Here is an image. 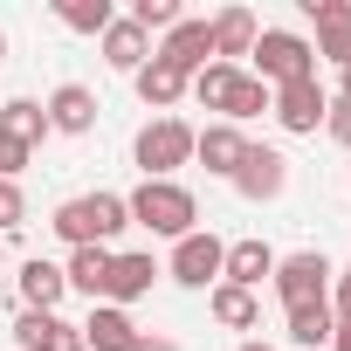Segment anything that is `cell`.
<instances>
[{
  "label": "cell",
  "mask_w": 351,
  "mask_h": 351,
  "mask_svg": "<svg viewBox=\"0 0 351 351\" xmlns=\"http://www.w3.org/2000/svg\"><path fill=\"white\" fill-rule=\"evenodd\" d=\"M124 207H131V228H152V234H165V241L193 234V221H200V200H193L180 180H145L138 193H124Z\"/></svg>",
  "instance_id": "6da1fadb"
},
{
  "label": "cell",
  "mask_w": 351,
  "mask_h": 351,
  "mask_svg": "<svg viewBox=\"0 0 351 351\" xmlns=\"http://www.w3.org/2000/svg\"><path fill=\"white\" fill-rule=\"evenodd\" d=\"M248 56H255V83H269V90L317 76V49H310V35H296V28H262Z\"/></svg>",
  "instance_id": "7a4b0ae2"
},
{
  "label": "cell",
  "mask_w": 351,
  "mask_h": 351,
  "mask_svg": "<svg viewBox=\"0 0 351 351\" xmlns=\"http://www.w3.org/2000/svg\"><path fill=\"white\" fill-rule=\"evenodd\" d=\"M330 262H324V248H296V255H276V296H282V310H303V303H330Z\"/></svg>",
  "instance_id": "3957f363"
},
{
  "label": "cell",
  "mask_w": 351,
  "mask_h": 351,
  "mask_svg": "<svg viewBox=\"0 0 351 351\" xmlns=\"http://www.w3.org/2000/svg\"><path fill=\"white\" fill-rule=\"evenodd\" d=\"M131 152H138V165H145V180H172V172L193 158V124H186V117H152Z\"/></svg>",
  "instance_id": "277c9868"
},
{
  "label": "cell",
  "mask_w": 351,
  "mask_h": 351,
  "mask_svg": "<svg viewBox=\"0 0 351 351\" xmlns=\"http://www.w3.org/2000/svg\"><path fill=\"white\" fill-rule=\"evenodd\" d=\"M221 255H228V241H214L207 228H193V234H180V241H172L165 276L180 282V289H207V282H221Z\"/></svg>",
  "instance_id": "5b68a950"
},
{
  "label": "cell",
  "mask_w": 351,
  "mask_h": 351,
  "mask_svg": "<svg viewBox=\"0 0 351 351\" xmlns=\"http://www.w3.org/2000/svg\"><path fill=\"white\" fill-rule=\"evenodd\" d=\"M152 56H158L165 69H180V76L193 83V76H200V69L214 62V28H207V21H186V14H180V28H165V42H158Z\"/></svg>",
  "instance_id": "8992f818"
},
{
  "label": "cell",
  "mask_w": 351,
  "mask_h": 351,
  "mask_svg": "<svg viewBox=\"0 0 351 351\" xmlns=\"http://www.w3.org/2000/svg\"><path fill=\"white\" fill-rule=\"evenodd\" d=\"M269 110H276V124L282 131H317L324 124V110H330V97H324V83L317 76H303V83H282V90H269Z\"/></svg>",
  "instance_id": "52a82bcc"
},
{
  "label": "cell",
  "mask_w": 351,
  "mask_h": 351,
  "mask_svg": "<svg viewBox=\"0 0 351 351\" xmlns=\"http://www.w3.org/2000/svg\"><path fill=\"white\" fill-rule=\"evenodd\" d=\"M282 186H289V158L276 152V145H248V158H241V172H234V193L241 200H282Z\"/></svg>",
  "instance_id": "ba28073f"
},
{
  "label": "cell",
  "mask_w": 351,
  "mask_h": 351,
  "mask_svg": "<svg viewBox=\"0 0 351 351\" xmlns=\"http://www.w3.org/2000/svg\"><path fill=\"white\" fill-rule=\"evenodd\" d=\"M303 14L317 21V42H310V49L344 69V62H351V0H303Z\"/></svg>",
  "instance_id": "9c48e42d"
},
{
  "label": "cell",
  "mask_w": 351,
  "mask_h": 351,
  "mask_svg": "<svg viewBox=\"0 0 351 351\" xmlns=\"http://www.w3.org/2000/svg\"><path fill=\"white\" fill-rule=\"evenodd\" d=\"M42 110H49V131H62V138H90L104 104H97V90H90V83H62Z\"/></svg>",
  "instance_id": "30bf717a"
},
{
  "label": "cell",
  "mask_w": 351,
  "mask_h": 351,
  "mask_svg": "<svg viewBox=\"0 0 351 351\" xmlns=\"http://www.w3.org/2000/svg\"><path fill=\"white\" fill-rule=\"evenodd\" d=\"M14 337L28 351H83V324H69L62 310H21L14 317Z\"/></svg>",
  "instance_id": "8fae6325"
},
{
  "label": "cell",
  "mask_w": 351,
  "mask_h": 351,
  "mask_svg": "<svg viewBox=\"0 0 351 351\" xmlns=\"http://www.w3.org/2000/svg\"><path fill=\"white\" fill-rule=\"evenodd\" d=\"M193 158L214 172V180H234L241 158H248V131H234V124H207V131H193Z\"/></svg>",
  "instance_id": "7c38bea8"
},
{
  "label": "cell",
  "mask_w": 351,
  "mask_h": 351,
  "mask_svg": "<svg viewBox=\"0 0 351 351\" xmlns=\"http://www.w3.org/2000/svg\"><path fill=\"white\" fill-rule=\"evenodd\" d=\"M276 276V248L269 241H228V255H221V282H234V289H262Z\"/></svg>",
  "instance_id": "4fadbf2b"
},
{
  "label": "cell",
  "mask_w": 351,
  "mask_h": 351,
  "mask_svg": "<svg viewBox=\"0 0 351 351\" xmlns=\"http://www.w3.org/2000/svg\"><path fill=\"white\" fill-rule=\"evenodd\" d=\"M138 324H131V310H117V303H97L90 317H83V351H138Z\"/></svg>",
  "instance_id": "5bb4252c"
},
{
  "label": "cell",
  "mask_w": 351,
  "mask_h": 351,
  "mask_svg": "<svg viewBox=\"0 0 351 351\" xmlns=\"http://www.w3.org/2000/svg\"><path fill=\"white\" fill-rule=\"evenodd\" d=\"M104 62H110V69H124V76H138V69L152 62V35H145L131 14H117V21L104 28Z\"/></svg>",
  "instance_id": "9a60e30c"
},
{
  "label": "cell",
  "mask_w": 351,
  "mask_h": 351,
  "mask_svg": "<svg viewBox=\"0 0 351 351\" xmlns=\"http://www.w3.org/2000/svg\"><path fill=\"white\" fill-rule=\"evenodd\" d=\"M152 276H158V262H152V255H110V282H104V303L131 310L138 296H152Z\"/></svg>",
  "instance_id": "2e32d148"
},
{
  "label": "cell",
  "mask_w": 351,
  "mask_h": 351,
  "mask_svg": "<svg viewBox=\"0 0 351 351\" xmlns=\"http://www.w3.org/2000/svg\"><path fill=\"white\" fill-rule=\"evenodd\" d=\"M69 296V276H62V262H42V255H28L21 262V310H56Z\"/></svg>",
  "instance_id": "e0dca14e"
},
{
  "label": "cell",
  "mask_w": 351,
  "mask_h": 351,
  "mask_svg": "<svg viewBox=\"0 0 351 351\" xmlns=\"http://www.w3.org/2000/svg\"><path fill=\"white\" fill-rule=\"evenodd\" d=\"M207 28H214V62H234V56H248V49H255V35H262L248 8H221Z\"/></svg>",
  "instance_id": "ac0fdd59"
},
{
  "label": "cell",
  "mask_w": 351,
  "mask_h": 351,
  "mask_svg": "<svg viewBox=\"0 0 351 351\" xmlns=\"http://www.w3.org/2000/svg\"><path fill=\"white\" fill-rule=\"evenodd\" d=\"M0 138H14V145H42L49 138V110L35 104V97H8V104H0Z\"/></svg>",
  "instance_id": "d6986e66"
},
{
  "label": "cell",
  "mask_w": 351,
  "mask_h": 351,
  "mask_svg": "<svg viewBox=\"0 0 351 351\" xmlns=\"http://www.w3.org/2000/svg\"><path fill=\"white\" fill-rule=\"evenodd\" d=\"M83 221H90V241L110 248L131 228V207H124V193H83Z\"/></svg>",
  "instance_id": "ffe728a7"
},
{
  "label": "cell",
  "mask_w": 351,
  "mask_h": 351,
  "mask_svg": "<svg viewBox=\"0 0 351 351\" xmlns=\"http://www.w3.org/2000/svg\"><path fill=\"white\" fill-rule=\"evenodd\" d=\"M62 276H69V289H83L90 303H104V282H110V248H69V262H62Z\"/></svg>",
  "instance_id": "44dd1931"
},
{
  "label": "cell",
  "mask_w": 351,
  "mask_h": 351,
  "mask_svg": "<svg viewBox=\"0 0 351 351\" xmlns=\"http://www.w3.org/2000/svg\"><path fill=\"white\" fill-rule=\"evenodd\" d=\"M131 83H138V97H145V110H165V117H172V104L186 97V76H180V69H165L158 56H152V62H145V69H138Z\"/></svg>",
  "instance_id": "7402d4cb"
},
{
  "label": "cell",
  "mask_w": 351,
  "mask_h": 351,
  "mask_svg": "<svg viewBox=\"0 0 351 351\" xmlns=\"http://www.w3.org/2000/svg\"><path fill=\"white\" fill-rule=\"evenodd\" d=\"M207 310H214V324H228V330H255V324H262V303H255V289H234V282H214Z\"/></svg>",
  "instance_id": "603a6c76"
},
{
  "label": "cell",
  "mask_w": 351,
  "mask_h": 351,
  "mask_svg": "<svg viewBox=\"0 0 351 351\" xmlns=\"http://www.w3.org/2000/svg\"><path fill=\"white\" fill-rule=\"evenodd\" d=\"M56 21L76 28V35H104L117 21V8H110V0H56Z\"/></svg>",
  "instance_id": "cb8c5ba5"
},
{
  "label": "cell",
  "mask_w": 351,
  "mask_h": 351,
  "mask_svg": "<svg viewBox=\"0 0 351 351\" xmlns=\"http://www.w3.org/2000/svg\"><path fill=\"white\" fill-rule=\"evenodd\" d=\"M234 83H241V69H234V62H207V69H200V76H193L186 90H193V97H200L207 110H228V97H234Z\"/></svg>",
  "instance_id": "d4e9b609"
},
{
  "label": "cell",
  "mask_w": 351,
  "mask_h": 351,
  "mask_svg": "<svg viewBox=\"0 0 351 351\" xmlns=\"http://www.w3.org/2000/svg\"><path fill=\"white\" fill-rule=\"evenodd\" d=\"M330 303H303V310H289V344H303V351H317V344H330Z\"/></svg>",
  "instance_id": "484cf974"
},
{
  "label": "cell",
  "mask_w": 351,
  "mask_h": 351,
  "mask_svg": "<svg viewBox=\"0 0 351 351\" xmlns=\"http://www.w3.org/2000/svg\"><path fill=\"white\" fill-rule=\"evenodd\" d=\"M262 110H269V83L241 76V83H234V97H228V110H221V124H234V131H241V124H248V117H262Z\"/></svg>",
  "instance_id": "4316f807"
},
{
  "label": "cell",
  "mask_w": 351,
  "mask_h": 351,
  "mask_svg": "<svg viewBox=\"0 0 351 351\" xmlns=\"http://www.w3.org/2000/svg\"><path fill=\"white\" fill-rule=\"evenodd\" d=\"M131 21H138L145 35H152V28L165 35V28H180V0H131Z\"/></svg>",
  "instance_id": "83f0119b"
},
{
  "label": "cell",
  "mask_w": 351,
  "mask_h": 351,
  "mask_svg": "<svg viewBox=\"0 0 351 351\" xmlns=\"http://www.w3.org/2000/svg\"><path fill=\"white\" fill-rule=\"evenodd\" d=\"M28 221V193H21V180H0V234H14Z\"/></svg>",
  "instance_id": "f1b7e54d"
},
{
  "label": "cell",
  "mask_w": 351,
  "mask_h": 351,
  "mask_svg": "<svg viewBox=\"0 0 351 351\" xmlns=\"http://www.w3.org/2000/svg\"><path fill=\"white\" fill-rule=\"evenodd\" d=\"M324 131H330V138L351 152V104H344V97H330V110H324Z\"/></svg>",
  "instance_id": "f546056e"
},
{
  "label": "cell",
  "mask_w": 351,
  "mask_h": 351,
  "mask_svg": "<svg viewBox=\"0 0 351 351\" xmlns=\"http://www.w3.org/2000/svg\"><path fill=\"white\" fill-rule=\"evenodd\" d=\"M21 165H28V145L0 138V180H21Z\"/></svg>",
  "instance_id": "4dcf8cb0"
},
{
  "label": "cell",
  "mask_w": 351,
  "mask_h": 351,
  "mask_svg": "<svg viewBox=\"0 0 351 351\" xmlns=\"http://www.w3.org/2000/svg\"><path fill=\"white\" fill-rule=\"evenodd\" d=\"M337 324H330V351H351V310H330Z\"/></svg>",
  "instance_id": "1f68e13d"
},
{
  "label": "cell",
  "mask_w": 351,
  "mask_h": 351,
  "mask_svg": "<svg viewBox=\"0 0 351 351\" xmlns=\"http://www.w3.org/2000/svg\"><path fill=\"white\" fill-rule=\"evenodd\" d=\"M330 282H337V303H330V310H351V269H337Z\"/></svg>",
  "instance_id": "d6a6232c"
},
{
  "label": "cell",
  "mask_w": 351,
  "mask_h": 351,
  "mask_svg": "<svg viewBox=\"0 0 351 351\" xmlns=\"http://www.w3.org/2000/svg\"><path fill=\"white\" fill-rule=\"evenodd\" d=\"M138 351H180L172 337H138Z\"/></svg>",
  "instance_id": "836d02e7"
},
{
  "label": "cell",
  "mask_w": 351,
  "mask_h": 351,
  "mask_svg": "<svg viewBox=\"0 0 351 351\" xmlns=\"http://www.w3.org/2000/svg\"><path fill=\"white\" fill-rule=\"evenodd\" d=\"M337 97H344V104H351V62H344V69H337Z\"/></svg>",
  "instance_id": "e575fe53"
},
{
  "label": "cell",
  "mask_w": 351,
  "mask_h": 351,
  "mask_svg": "<svg viewBox=\"0 0 351 351\" xmlns=\"http://www.w3.org/2000/svg\"><path fill=\"white\" fill-rule=\"evenodd\" d=\"M241 351H276V344H262V337H248V344H241Z\"/></svg>",
  "instance_id": "d590c367"
},
{
  "label": "cell",
  "mask_w": 351,
  "mask_h": 351,
  "mask_svg": "<svg viewBox=\"0 0 351 351\" xmlns=\"http://www.w3.org/2000/svg\"><path fill=\"white\" fill-rule=\"evenodd\" d=\"M0 56H8V35H0Z\"/></svg>",
  "instance_id": "8d00e7d4"
},
{
  "label": "cell",
  "mask_w": 351,
  "mask_h": 351,
  "mask_svg": "<svg viewBox=\"0 0 351 351\" xmlns=\"http://www.w3.org/2000/svg\"><path fill=\"white\" fill-rule=\"evenodd\" d=\"M0 262H8V248H0Z\"/></svg>",
  "instance_id": "74e56055"
}]
</instances>
